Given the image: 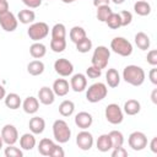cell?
Here are the masks:
<instances>
[{"label":"cell","mask_w":157,"mask_h":157,"mask_svg":"<svg viewBox=\"0 0 157 157\" xmlns=\"http://www.w3.org/2000/svg\"><path fill=\"white\" fill-rule=\"evenodd\" d=\"M146 74L141 66L137 65H128L123 70V78L131 86L139 87L145 82Z\"/></svg>","instance_id":"1"},{"label":"cell","mask_w":157,"mask_h":157,"mask_svg":"<svg viewBox=\"0 0 157 157\" xmlns=\"http://www.w3.org/2000/svg\"><path fill=\"white\" fill-rule=\"evenodd\" d=\"M53 136L59 144H66L70 140L71 130L65 120L58 119L53 123Z\"/></svg>","instance_id":"2"},{"label":"cell","mask_w":157,"mask_h":157,"mask_svg":"<svg viewBox=\"0 0 157 157\" xmlns=\"http://www.w3.org/2000/svg\"><path fill=\"white\" fill-rule=\"evenodd\" d=\"M107 94H108V88H107L105 83L96 82L87 88L86 99L91 103H97V102H101L102 99H104L107 97Z\"/></svg>","instance_id":"3"},{"label":"cell","mask_w":157,"mask_h":157,"mask_svg":"<svg viewBox=\"0 0 157 157\" xmlns=\"http://www.w3.org/2000/svg\"><path fill=\"white\" fill-rule=\"evenodd\" d=\"M109 58H110V50L104 45H98L94 49L93 54H92L91 63H92L93 66H96L99 70H102V69L107 67Z\"/></svg>","instance_id":"4"},{"label":"cell","mask_w":157,"mask_h":157,"mask_svg":"<svg viewBox=\"0 0 157 157\" xmlns=\"http://www.w3.org/2000/svg\"><path fill=\"white\" fill-rule=\"evenodd\" d=\"M110 49L120 56H130L132 54V44L124 37H114L110 42Z\"/></svg>","instance_id":"5"},{"label":"cell","mask_w":157,"mask_h":157,"mask_svg":"<svg viewBox=\"0 0 157 157\" xmlns=\"http://www.w3.org/2000/svg\"><path fill=\"white\" fill-rule=\"evenodd\" d=\"M27 34L33 42H39L49 34V26L45 22H34L27 29Z\"/></svg>","instance_id":"6"},{"label":"cell","mask_w":157,"mask_h":157,"mask_svg":"<svg viewBox=\"0 0 157 157\" xmlns=\"http://www.w3.org/2000/svg\"><path fill=\"white\" fill-rule=\"evenodd\" d=\"M104 115L108 123L113 124V125H118L123 121L124 119V113L121 110V108L117 104V103H110L105 107L104 110Z\"/></svg>","instance_id":"7"},{"label":"cell","mask_w":157,"mask_h":157,"mask_svg":"<svg viewBox=\"0 0 157 157\" xmlns=\"http://www.w3.org/2000/svg\"><path fill=\"white\" fill-rule=\"evenodd\" d=\"M128 144L134 151H141L147 146V137L142 131H134L129 135Z\"/></svg>","instance_id":"8"},{"label":"cell","mask_w":157,"mask_h":157,"mask_svg":"<svg viewBox=\"0 0 157 157\" xmlns=\"http://www.w3.org/2000/svg\"><path fill=\"white\" fill-rule=\"evenodd\" d=\"M17 25L18 20L11 11L0 13V26L5 32H13L17 28Z\"/></svg>","instance_id":"9"},{"label":"cell","mask_w":157,"mask_h":157,"mask_svg":"<svg viewBox=\"0 0 157 157\" xmlns=\"http://www.w3.org/2000/svg\"><path fill=\"white\" fill-rule=\"evenodd\" d=\"M1 139L4 144L6 145H15L18 140V131L15 125L12 124H6L1 129Z\"/></svg>","instance_id":"10"},{"label":"cell","mask_w":157,"mask_h":157,"mask_svg":"<svg viewBox=\"0 0 157 157\" xmlns=\"http://www.w3.org/2000/svg\"><path fill=\"white\" fill-rule=\"evenodd\" d=\"M54 70L55 72L61 76V77H67L72 74L74 71V65L70 60L65 59V58H60V59H56L55 63H54Z\"/></svg>","instance_id":"11"},{"label":"cell","mask_w":157,"mask_h":157,"mask_svg":"<svg viewBox=\"0 0 157 157\" xmlns=\"http://www.w3.org/2000/svg\"><path fill=\"white\" fill-rule=\"evenodd\" d=\"M76 145L80 150L82 151H88L91 150V147L93 146V136L90 131H87L86 129L80 131L76 136Z\"/></svg>","instance_id":"12"},{"label":"cell","mask_w":157,"mask_h":157,"mask_svg":"<svg viewBox=\"0 0 157 157\" xmlns=\"http://www.w3.org/2000/svg\"><path fill=\"white\" fill-rule=\"evenodd\" d=\"M87 87V78L83 74H75L70 80V88L75 92H82Z\"/></svg>","instance_id":"13"},{"label":"cell","mask_w":157,"mask_h":157,"mask_svg":"<svg viewBox=\"0 0 157 157\" xmlns=\"http://www.w3.org/2000/svg\"><path fill=\"white\" fill-rule=\"evenodd\" d=\"M38 101L44 105H50L55 101V93L48 86H43L38 91Z\"/></svg>","instance_id":"14"},{"label":"cell","mask_w":157,"mask_h":157,"mask_svg":"<svg viewBox=\"0 0 157 157\" xmlns=\"http://www.w3.org/2000/svg\"><path fill=\"white\" fill-rule=\"evenodd\" d=\"M92 123H93V118L88 112H80L75 115V124L82 130L88 129L92 125Z\"/></svg>","instance_id":"15"},{"label":"cell","mask_w":157,"mask_h":157,"mask_svg":"<svg viewBox=\"0 0 157 157\" xmlns=\"http://www.w3.org/2000/svg\"><path fill=\"white\" fill-rule=\"evenodd\" d=\"M53 92L55 93V96H59V97H64L69 93V90H70V85L69 82L65 80V78H56L54 82H53V87H52Z\"/></svg>","instance_id":"16"},{"label":"cell","mask_w":157,"mask_h":157,"mask_svg":"<svg viewBox=\"0 0 157 157\" xmlns=\"http://www.w3.org/2000/svg\"><path fill=\"white\" fill-rule=\"evenodd\" d=\"M22 108H23L25 113H27V114L37 113L38 109H39V101H38V98H36L33 96H28L22 102Z\"/></svg>","instance_id":"17"},{"label":"cell","mask_w":157,"mask_h":157,"mask_svg":"<svg viewBox=\"0 0 157 157\" xmlns=\"http://www.w3.org/2000/svg\"><path fill=\"white\" fill-rule=\"evenodd\" d=\"M28 128H29L32 134L39 135L45 129V120L40 117H33V118H31V120L28 123Z\"/></svg>","instance_id":"18"},{"label":"cell","mask_w":157,"mask_h":157,"mask_svg":"<svg viewBox=\"0 0 157 157\" xmlns=\"http://www.w3.org/2000/svg\"><path fill=\"white\" fill-rule=\"evenodd\" d=\"M36 137H34V134H29V132H26L23 134L21 137H20V146L22 150L25 151H31L33 150V147H36Z\"/></svg>","instance_id":"19"},{"label":"cell","mask_w":157,"mask_h":157,"mask_svg":"<svg viewBox=\"0 0 157 157\" xmlns=\"http://www.w3.org/2000/svg\"><path fill=\"white\" fill-rule=\"evenodd\" d=\"M105 81L110 88H115L120 83V75L117 69H108L105 72Z\"/></svg>","instance_id":"20"},{"label":"cell","mask_w":157,"mask_h":157,"mask_svg":"<svg viewBox=\"0 0 157 157\" xmlns=\"http://www.w3.org/2000/svg\"><path fill=\"white\" fill-rule=\"evenodd\" d=\"M96 146H97V150L101 151V152H108L109 150H112L113 146H112V141H110L109 134H102L97 139Z\"/></svg>","instance_id":"21"},{"label":"cell","mask_w":157,"mask_h":157,"mask_svg":"<svg viewBox=\"0 0 157 157\" xmlns=\"http://www.w3.org/2000/svg\"><path fill=\"white\" fill-rule=\"evenodd\" d=\"M29 54L34 59H40L47 54V47L40 42H34L29 47Z\"/></svg>","instance_id":"22"},{"label":"cell","mask_w":157,"mask_h":157,"mask_svg":"<svg viewBox=\"0 0 157 157\" xmlns=\"http://www.w3.org/2000/svg\"><path fill=\"white\" fill-rule=\"evenodd\" d=\"M4 102H5V105L7 108L12 109V110L18 109L20 105L22 104V101H21V98H20V96L17 93H9V94H6L5 98H4Z\"/></svg>","instance_id":"23"},{"label":"cell","mask_w":157,"mask_h":157,"mask_svg":"<svg viewBox=\"0 0 157 157\" xmlns=\"http://www.w3.org/2000/svg\"><path fill=\"white\" fill-rule=\"evenodd\" d=\"M141 104L136 99H128L124 103V113L128 115H136L140 113Z\"/></svg>","instance_id":"24"},{"label":"cell","mask_w":157,"mask_h":157,"mask_svg":"<svg viewBox=\"0 0 157 157\" xmlns=\"http://www.w3.org/2000/svg\"><path fill=\"white\" fill-rule=\"evenodd\" d=\"M135 44L137 45L139 49L141 50H147L151 45V40H150V37L144 33V32H137L135 34Z\"/></svg>","instance_id":"25"},{"label":"cell","mask_w":157,"mask_h":157,"mask_svg":"<svg viewBox=\"0 0 157 157\" xmlns=\"http://www.w3.org/2000/svg\"><path fill=\"white\" fill-rule=\"evenodd\" d=\"M27 71L32 76H39L44 72V64L40 60H32L27 65Z\"/></svg>","instance_id":"26"},{"label":"cell","mask_w":157,"mask_h":157,"mask_svg":"<svg viewBox=\"0 0 157 157\" xmlns=\"http://www.w3.org/2000/svg\"><path fill=\"white\" fill-rule=\"evenodd\" d=\"M134 11L139 16H147L151 13V5L146 0H139L134 4Z\"/></svg>","instance_id":"27"},{"label":"cell","mask_w":157,"mask_h":157,"mask_svg":"<svg viewBox=\"0 0 157 157\" xmlns=\"http://www.w3.org/2000/svg\"><path fill=\"white\" fill-rule=\"evenodd\" d=\"M69 37H70L71 42L76 44V43H77V42H80L81 39L86 38V37H87V34H86L85 28H82L81 26H74V27L70 29Z\"/></svg>","instance_id":"28"},{"label":"cell","mask_w":157,"mask_h":157,"mask_svg":"<svg viewBox=\"0 0 157 157\" xmlns=\"http://www.w3.org/2000/svg\"><path fill=\"white\" fill-rule=\"evenodd\" d=\"M54 145H55V144H54L53 140L44 137V139H42V140L39 141L38 152H39L42 156H49L50 152H52V150H53V147H54Z\"/></svg>","instance_id":"29"},{"label":"cell","mask_w":157,"mask_h":157,"mask_svg":"<svg viewBox=\"0 0 157 157\" xmlns=\"http://www.w3.org/2000/svg\"><path fill=\"white\" fill-rule=\"evenodd\" d=\"M17 20L23 23V25H28V23H32L34 20H36V13L33 10H29V9H25V10H21L17 15Z\"/></svg>","instance_id":"30"},{"label":"cell","mask_w":157,"mask_h":157,"mask_svg":"<svg viewBox=\"0 0 157 157\" xmlns=\"http://www.w3.org/2000/svg\"><path fill=\"white\" fill-rule=\"evenodd\" d=\"M74 110H75V103L72 101H70V99L63 101L60 103V105H59V113L63 117H70V115H72Z\"/></svg>","instance_id":"31"},{"label":"cell","mask_w":157,"mask_h":157,"mask_svg":"<svg viewBox=\"0 0 157 157\" xmlns=\"http://www.w3.org/2000/svg\"><path fill=\"white\" fill-rule=\"evenodd\" d=\"M53 39H65L66 38V27L63 23H55L52 28Z\"/></svg>","instance_id":"32"},{"label":"cell","mask_w":157,"mask_h":157,"mask_svg":"<svg viewBox=\"0 0 157 157\" xmlns=\"http://www.w3.org/2000/svg\"><path fill=\"white\" fill-rule=\"evenodd\" d=\"M112 12H113V10L110 9L109 5H101L97 7V20L101 22H105Z\"/></svg>","instance_id":"33"},{"label":"cell","mask_w":157,"mask_h":157,"mask_svg":"<svg viewBox=\"0 0 157 157\" xmlns=\"http://www.w3.org/2000/svg\"><path fill=\"white\" fill-rule=\"evenodd\" d=\"M109 137H110L113 148H114V147H120V146H123V144H124V135H123L120 131H118V130H112V131L109 132Z\"/></svg>","instance_id":"34"},{"label":"cell","mask_w":157,"mask_h":157,"mask_svg":"<svg viewBox=\"0 0 157 157\" xmlns=\"http://www.w3.org/2000/svg\"><path fill=\"white\" fill-rule=\"evenodd\" d=\"M75 45H76V50L78 53L85 54V53H88L92 49V40L88 37H86V38L81 39L80 42H77Z\"/></svg>","instance_id":"35"},{"label":"cell","mask_w":157,"mask_h":157,"mask_svg":"<svg viewBox=\"0 0 157 157\" xmlns=\"http://www.w3.org/2000/svg\"><path fill=\"white\" fill-rule=\"evenodd\" d=\"M105 23L108 25L109 28L112 29H118L121 27V20H120V15L119 13H115V12H112L110 16L107 18Z\"/></svg>","instance_id":"36"},{"label":"cell","mask_w":157,"mask_h":157,"mask_svg":"<svg viewBox=\"0 0 157 157\" xmlns=\"http://www.w3.org/2000/svg\"><path fill=\"white\" fill-rule=\"evenodd\" d=\"M50 49L54 53H61L66 49V39H53L50 40Z\"/></svg>","instance_id":"37"},{"label":"cell","mask_w":157,"mask_h":157,"mask_svg":"<svg viewBox=\"0 0 157 157\" xmlns=\"http://www.w3.org/2000/svg\"><path fill=\"white\" fill-rule=\"evenodd\" d=\"M4 153L6 157H22L23 156L22 150L16 147L15 145H7V147H5Z\"/></svg>","instance_id":"38"},{"label":"cell","mask_w":157,"mask_h":157,"mask_svg":"<svg viewBox=\"0 0 157 157\" xmlns=\"http://www.w3.org/2000/svg\"><path fill=\"white\" fill-rule=\"evenodd\" d=\"M120 15V20H121V27L123 26H128L131 23L132 21V13L130 11H126V10H123L119 12Z\"/></svg>","instance_id":"39"},{"label":"cell","mask_w":157,"mask_h":157,"mask_svg":"<svg viewBox=\"0 0 157 157\" xmlns=\"http://www.w3.org/2000/svg\"><path fill=\"white\" fill-rule=\"evenodd\" d=\"M86 75L90 77V78H98L101 75H102V70H99L98 67L91 65L86 69Z\"/></svg>","instance_id":"40"},{"label":"cell","mask_w":157,"mask_h":157,"mask_svg":"<svg viewBox=\"0 0 157 157\" xmlns=\"http://www.w3.org/2000/svg\"><path fill=\"white\" fill-rule=\"evenodd\" d=\"M146 60H147V63H148L151 66H156V65H157V50H156V49L150 50V52L147 53Z\"/></svg>","instance_id":"41"},{"label":"cell","mask_w":157,"mask_h":157,"mask_svg":"<svg viewBox=\"0 0 157 157\" xmlns=\"http://www.w3.org/2000/svg\"><path fill=\"white\" fill-rule=\"evenodd\" d=\"M128 156V151L120 146V147H114L112 151V157H126Z\"/></svg>","instance_id":"42"},{"label":"cell","mask_w":157,"mask_h":157,"mask_svg":"<svg viewBox=\"0 0 157 157\" xmlns=\"http://www.w3.org/2000/svg\"><path fill=\"white\" fill-rule=\"evenodd\" d=\"M49 156H50V157H64V156H65V152H64L63 147H60L59 145L55 144Z\"/></svg>","instance_id":"43"},{"label":"cell","mask_w":157,"mask_h":157,"mask_svg":"<svg viewBox=\"0 0 157 157\" xmlns=\"http://www.w3.org/2000/svg\"><path fill=\"white\" fill-rule=\"evenodd\" d=\"M22 2L28 9H37L42 5V0H22Z\"/></svg>","instance_id":"44"},{"label":"cell","mask_w":157,"mask_h":157,"mask_svg":"<svg viewBox=\"0 0 157 157\" xmlns=\"http://www.w3.org/2000/svg\"><path fill=\"white\" fill-rule=\"evenodd\" d=\"M148 78L153 85H157V69L153 66L148 72Z\"/></svg>","instance_id":"45"},{"label":"cell","mask_w":157,"mask_h":157,"mask_svg":"<svg viewBox=\"0 0 157 157\" xmlns=\"http://www.w3.org/2000/svg\"><path fill=\"white\" fill-rule=\"evenodd\" d=\"M150 150L153 152V153H157V136L152 137L151 142H150Z\"/></svg>","instance_id":"46"},{"label":"cell","mask_w":157,"mask_h":157,"mask_svg":"<svg viewBox=\"0 0 157 157\" xmlns=\"http://www.w3.org/2000/svg\"><path fill=\"white\" fill-rule=\"evenodd\" d=\"M9 11V2L7 0H0V13Z\"/></svg>","instance_id":"47"},{"label":"cell","mask_w":157,"mask_h":157,"mask_svg":"<svg viewBox=\"0 0 157 157\" xmlns=\"http://www.w3.org/2000/svg\"><path fill=\"white\" fill-rule=\"evenodd\" d=\"M109 2H110V0H93V5L96 7H98L101 5H109Z\"/></svg>","instance_id":"48"},{"label":"cell","mask_w":157,"mask_h":157,"mask_svg":"<svg viewBox=\"0 0 157 157\" xmlns=\"http://www.w3.org/2000/svg\"><path fill=\"white\" fill-rule=\"evenodd\" d=\"M151 101L153 104H157V88H155L151 93Z\"/></svg>","instance_id":"49"},{"label":"cell","mask_w":157,"mask_h":157,"mask_svg":"<svg viewBox=\"0 0 157 157\" xmlns=\"http://www.w3.org/2000/svg\"><path fill=\"white\" fill-rule=\"evenodd\" d=\"M5 96H6V91H5L4 86H1V85H0V101H1V99H4V98H5Z\"/></svg>","instance_id":"50"},{"label":"cell","mask_w":157,"mask_h":157,"mask_svg":"<svg viewBox=\"0 0 157 157\" xmlns=\"http://www.w3.org/2000/svg\"><path fill=\"white\" fill-rule=\"evenodd\" d=\"M110 1H113L115 5H120V4H123L125 0H110Z\"/></svg>","instance_id":"51"},{"label":"cell","mask_w":157,"mask_h":157,"mask_svg":"<svg viewBox=\"0 0 157 157\" xmlns=\"http://www.w3.org/2000/svg\"><path fill=\"white\" fill-rule=\"evenodd\" d=\"M63 2H65V4H71V2H75V1H77V0H61Z\"/></svg>","instance_id":"52"},{"label":"cell","mask_w":157,"mask_h":157,"mask_svg":"<svg viewBox=\"0 0 157 157\" xmlns=\"http://www.w3.org/2000/svg\"><path fill=\"white\" fill-rule=\"evenodd\" d=\"M2 145H4V141H2V139H1V135H0V150L2 148Z\"/></svg>","instance_id":"53"}]
</instances>
